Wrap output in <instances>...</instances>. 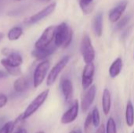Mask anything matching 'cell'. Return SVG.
<instances>
[{"label": "cell", "mask_w": 134, "mask_h": 133, "mask_svg": "<svg viewBox=\"0 0 134 133\" xmlns=\"http://www.w3.org/2000/svg\"><path fill=\"white\" fill-rule=\"evenodd\" d=\"M105 133H117V126L115 120L113 118L110 117L108 119L106 129H105Z\"/></svg>", "instance_id": "cell-22"}, {"label": "cell", "mask_w": 134, "mask_h": 133, "mask_svg": "<svg viewBox=\"0 0 134 133\" xmlns=\"http://www.w3.org/2000/svg\"><path fill=\"white\" fill-rule=\"evenodd\" d=\"M69 60H70V56H64L53 67V68L50 70V71L47 76V79H46L47 86H51L54 84V82L57 79L59 74L65 68V67L68 63Z\"/></svg>", "instance_id": "cell-4"}, {"label": "cell", "mask_w": 134, "mask_h": 133, "mask_svg": "<svg viewBox=\"0 0 134 133\" xmlns=\"http://www.w3.org/2000/svg\"><path fill=\"white\" fill-rule=\"evenodd\" d=\"M60 89L66 103H69L73 97V85L68 78H64L60 82Z\"/></svg>", "instance_id": "cell-14"}, {"label": "cell", "mask_w": 134, "mask_h": 133, "mask_svg": "<svg viewBox=\"0 0 134 133\" xmlns=\"http://www.w3.org/2000/svg\"><path fill=\"white\" fill-rule=\"evenodd\" d=\"M49 93V89H46L42 91L40 94H38L27 107L26 110L21 114L18 118L20 121H24L32 116L45 103L46 99L48 98Z\"/></svg>", "instance_id": "cell-2"}, {"label": "cell", "mask_w": 134, "mask_h": 133, "mask_svg": "<svg viewBox=\"0 0 134 133\" xmlns=\"http://www.w3.org/2000/svg\"><path fill=\"white\" fill-rule=\"evenodd\" d=\"M76 132H77V133H82V130H81V129H79L78 130H76Z\"/></svg>", "instance_id": "cell-34"}, {"label": "cell", "mask_w": 134, "mask_h": 133, "mask_svg": "<svg viewBox=\"0 0 134 133\" xmlns=\"http://www.w3.org/2000/svg\"><path fill=\"white\" fill-rule=\"evenodd\" d=\"M23 63V58L21 55L16 51L10 50L9 54L5 56V58L1 60V64L5 67H20V65Z\"/></svg>", "instance_id": "cell-9"}, {"label": "cell", "mask_w": 134, "mask_h": 133, "mask_svg": "<svg viewBox=\"0 0 134 133\" xmlns=\"http://www.w3.org/2000/svg\"><path fill=\"white\" fill-rule=\"evenodd\" d=\"M16 120L15 121H10V122H6L1 129H0V133H12L14 128H15V125L16 124Z\"/></svg>", "instance_id": "cell-23"}, {"label": "cell", "mask_w": 134, "mask_h": 133, "mask_svg": "<svg viewBox=\"0 0 134 133\" xmlns=\"http://www.w3.org/2000/svg\"><path fill=\"white\" fill-rule=\"evenodd\" d=\"M79 110V102L78 100H75L72 105L70 107V108L66 112H64V114L62 115L60 122L64 125H68L75 122L78 118Z\"/></svg>", "instance_id": "cell-10"}, {"label": "cell", "mask_w": 134, "mask_h": 133, "mask_svg": "<svg viewBox=\"0 0 134 133\" xmlns=\"http://www.w3.org/2000/svg\"><path fill=\"white\" fill-rule=\"evenodd\" d=\"M130 16H124L123 18L120 19L119 21H118V24L116 25V29L117 30H121L125 26L127 25V24L129 23L130 21Z\"/></svg>", "instance_id": "cell-26"}, {"label": "cell", "mask_w": 134, "mask_h": 133, "mask_svg": "<svg viewBox=\"0 0 134 133\" xmlns=\"http://www.w3.org/2000/svg\"><path fill=\"white\" fill-rule=\"evenodd\" d=\"M14 133H27V130L25 129H19L18 130H16V132Z\"/></svg>", "instance_id": "cell-31"}, {"label": "cell", "mask_w": 134, "mask_h": 133, "mask_svg": "<svg viewBox=\"0 0 134 133\" xmlns=\"http://www.w3.org/2000/svg\"><path fill=\"white\" fill-rule=\"evenodd\" d=\"M5 71L8 73V74L12 76H20L22 74V71L20 67H5Z\"/></svg>", "instance_id": "cell-25"}, {"label": "cell", "mask_w": 134, "mask_h": 133, "mask_svg": "<svg viewBox=\"0 0 134 133\" xmlns=\"http://www.w3.org/2000/svg\"><path fill=\"white\" fill-rule=\"evenodd\" d=\"M128 5L127 0H121L109 13V20L112 23L118 22L121 17L123 13L125 12L126 7Z\"/></svg>", "instance_id": "cell-12"}, {"label": "cell", "mask_w": 134, "mask_h": 133, "mask_svg": "<svg viewBox=\"0 0 134 133\" xmlns=\"http://www.w3.org/2000/svg\"><path fill=\"white\" fill-rule=\"evenodd\" d=\"M111 92L108 89H104L102 96V108L105 115H108L111 111Z\"/></svg>", "instance_id": "cell-16"}, {"label": "cell", "mask_w": 134, "mask_h": 133, "mask_svg": "<svg viewBox=\"0 0 134 133\" xmlns=\"http://www.w3.org/2000/svg\"><path fill=\"white\" fill-rule=\"evenodd\" d=\"M50 67V63L48 60H45L38 64L33 75V85L35 88H38L46 78L47 73Z\"/></svg>", "instance_id": "cell-5"}, {"label": "cell", "mask_w": 134, "mask_h": 133, "mask_svg": "<svg viewBox=\"0 0 134 133\" xmlns=\"http://www.w3.org/2000/svg\"><path fill=\"white\" fill-rule=\"evenodd\" d=\"M57 49V46L54 43L50 44L49 46L44 49H35L31 52V56L38 60H43L44 59L52 55Z\"/></svg>", "instance_id": "cell-13"}, {"label": "cell", "mask_w": 134, "mask_h": 133, "mask_svg": "<svg viewBox=\"0 0 134 133\" xmlns=\"http://www.w3.org/2000/svg\"><path fill=\"white\" fill-rule=\"evenodd\" d=\"M93 29L97 37H100L103 34V13H98L93 19Z\"/></svg>", "instance_id": "cell-17"}, {"label": "cell", "mask_w": 134, "mask_h": 133, "mask_svg": "<svg viewBox=\"0 0 134 133\" xmlns=\"http://www.w3.org/2000/svg\"><path fill=\"white\" fill-rule=\"evenodd\" d=\"M92 114V118H93V125L94 127L98 128L100 125V112L97 107H94L91 112Z\"/></svg>", "instance_id": "cell-24"}, {"label": "cell", "mask_w": 134, "mask_h": 133, "mask_svg": "<svg viewBox=\"0 0 134 133\" xmlns=\"http://www.w3.org/2000/svg\"><path fill=\"white\" fill-rule=\"evenodd\" d=\"M7 102H8L7 96L3 93H0V108L4 107L6 105Z\"/></svg>", "instance_id": "cell-28"}, {"label": "cell", "mask_w": 134, "mask_h": 133, "mask_svg": "<svg viewBox=\"0 0 134 133\" xmlns=\"http://www.w3.org/2000/svg\"><path fill=\"white\" fill-rule=\"evenodd\" d=\"M132 133H134V131H133V132H132Z\"/></svg>", "instance_id": "cell-38"}, {"label": "cell", "mask_w": 134, "mask_h": 133, "mask_svg": "<svg viewBox=\"0 0 134 133\" xmlns=\"http://www.w3.org/2000/svg\"><path fill=\"white\" fill-rule=\"evenodd\" d=\"M79 6L85 14H89L93 9V0H79Z\"/></svg>", "instance_id": "cell-21"}, {"label": "cell", "mask_w": 134, "mask_h": 133, "mask_svg": "<svg viewBox=\"0 0 134 133\" xmlns=\"http://www.w3.org/2000/svg\"><path fill=\"white\" fill-rule=\"evenodd\" d=\"M57 6V3L56 2H52L50 3L49 5H47L46 7H45L44 9H42V10H40L39 12L35 13L34 15L31 16L30 17L27 18L24 21V24L25 25H32L35 24L39 21H41L42 20L45 19L46 17H47L48 16H49L51 13H53V12L55 10Z\"/></svg>", "instance_id": "cell-7"}, {"label": "cell", "mask_w": 134, "mask_h": 133, "mask_svg": "<svg viewBox=\"0 0 134 133\" xmlns=\"http://www.w3.org/2000/svg\"><path fill=\"white\" fill-rule=\"evenodd\" d=\"M36 133H45L43 131H39V132H37Z\"/></svg>", "instance_id": "cell-36"}, {"label": "cell", "mask_w": 134, "mask_h": 133, "mask_svg": "<svg viewBox=\"0 0 134 133\" xmlns=\"http://www.w3.org/2000/svg\"><path fill=\"white\" fill-rule=\"evenodd\" d=\"M29 86V82L27 77L20 76L13 83V89L16 92H24L27 89Z\"/></svg>", "instance_id": "cell-18"}, {"label": "cell", "mask_w": 134, "mask_h": 133, "mask_svg": "<svg viewBox=\"0 0 134 133\" xmlns=\"http://www.w3.org/2000/svg\"><path fill=\"white\" fill-rule=\"evenodd\" d=\"M97 93V87L94 85H92L86 92L85 95L83 96L81 102V109L83 112H86L91 105L93 104Z\"/></svg>", "instance_id": "cell-11"}, {"label": "cell", "mask_w": 134, "mask_h": 133, "mask_svg": "<svg viewBox=\"0 0 134 133\" xmlns=\"http://www.w3.org/2000/svg\"><path fill=\"white\" fill-rule=\"evenodd\" d=\"M42 2H44V3H46V2H49V1H51V0H40Z\"/></svg>", "instance_id": "cell-33"}, {"label": "cell", "mask_w": 134, "mask_h": 133, "mask_svg": "<svg viewBox=\"0 0 134 133\" xmlns=\"http://www.w3.org/2000/svg\"><path fill=\"white\" fill-rule=\"evenodd\" d=\"M91 125H93V118H92V114L91 113H89L86 118V122L84 123V129L85 131H88L90 127H91Z\"/></svg>", "instance_id": "cell-27"}, {"label": "cell", "mask_w": 134, "mask_h": 133, "mask_svg": "<svg viewBox=\"0 0 134 133\" xmlns=\"http://www.w3.org/2000/svg\"><path fill=\"white\" fill-rule=\"evenodd\" d=\"M14 1H18V2H20V1H24V0H14Z\"/></svg>", "instance_id": "cell-37"}, {"label": "cell", "mask_w": 134, "mask_h": 133, "mask_svg": "<svg viewBox=\"0 0 134 133\" xmlns=\"http://www.w3.org/2000/svg\"><path fill=\"white\" fill-rule=\"evenodd\" d=\"M72 29L66 22H62L56 27L54 44L57 46V48H68L72 42Z\"/></svg>", "instance_id": "cell-1"}, {"label": "cell", "mask_w": 134, "mask_h": 133, "mask_svg": "<svg viewBox=\"0 0 134 133\" xmlns=\"http://www.w3.org/2000/svg\"><path fill=\"white\" fill-rule=\"evenodd\" d=\"M69 133H77L76 132V131H75V130H73V131H71V132H70Z\"/></svg>", "instance_id": "cell-35"}, {"label": "cell", "mask_w": 134, "mask_h": 133, "mask_svg": "<svg viewBox=\"0 0 134 133\" xmlns=\"http://www.w3.org/2000/svg\"><path fill=\"white\" fill-rule=\"evenodd\" d=\"M126 123L129 127L134 125V107L131 100L127 102L126 107Z\"/></svg>", "instance_id": "cell-19"}, {"label": "cell", "mask_w": 134, "mask_h": 133, "mask_svg": "<svg viewBox=\"0 0 134 133\" xmlns=\"http://www.w3.org/2000/svg\"><path fill=\"white\" fill-rule=\"evenodd\" d=\"M81 53L86 63L93 62L95 59V49L92 45V41L87 34H84L81 42Z\"/></svg>", "instance_id": "cell-3"}, {"label": "cell", "mask_w": 134, "mask_h": 133, "mask_svg": "<svg viewBox=\"0 0 134 133\" xmlns=\"http://www.w3.org/2000/svg\"><path fill=\"white\" fill-rule=\"evenodd\" d=\"M122 67H123L122 59L121 57H118L113 61V63L109 67V71H108L109 76L111 78H115L116 77H118L122 70Z\"/></svg>", "instance_id": "cell-15"}, {"label": "cell", "mask_w": 134, "mask_h": 133, "mask_svg": "<svg viewBox=\"0 0 134 133\" xmlns=\"http://www.w3.org/2000/svg\"><path fill=\"white\" fill-rule=\"evenodd\" d=\"M8 76V73L5 71H2V70H0V79L2 78H6Z\"/></svg>", "instance_id": "cell-30"}, {"label": "cell", "mask_w": 134, "mask_h": 133, "mask_svg": "<svg viewBox=\"0 0 134 133\" xmlns=\"http://www.w3.org/2000/svg\"><path fill=\"white\" fill-rule=\"evenodd\" d=\"M133 56H134V54H133Z\"/></svg>", "instance_id": "cell-39"}, {"label": "cell", "mask_w": 134, "mask_h": 133, "mask_svg": "<svg viewBox=\"0 0 134 133\" xmlns=\"http://www.w3.org/2000/svg\"><path fill=\"white\" fill-rule=\"evenodd\" d=\"M96 133H105V128L104 125H100L98 128Z\"/></svg>", "instance_id": "cell-29"}, {"label": "cell", "mask_w": 134, "mask_h": 133, "mask_svg": "<svg viewBox=\"0 0 134 133\" xmlns=\"http://www.w3.org/2000/svg\"><path fill=\"white\" fill-rule=\"evenodd\" d=\"M3 37H4V34H3L2 32H0V42H1V40L3 38Z\"/></svg>", "instance_id": "cell-32"}, {"label": "cell", "mask_w": 134, "mask_h": 133, "mask_svg": "<svg viewBox=\"0 0 134 133\" xmlns=\"http://www.w3.org/2000/svg\"><path fill=\"white\" fill-rule=\"evenodd\" d=\"M22 34L23 28L19 26H15L9 31L7 34V38L9 41H16L18 40Z\"/></svg>", "instance_id": "cell-20"}, {"label": "cell", "mask_w": 134, "mask_h": 133, "mask_svg": "<svg viewBox=\"0 0 134 133\" xmlns=\"http://www.w3.org/2000/svg\"><path fill=\"white\" fill-rule=\"evenodd\" d=\"M56 27L57 26L51 25L43 31L42 34L35 44V49H44L52 44L53 40H54Z\"/></svg>", "instance_id": "cell-6"}, {"label": "cell", "mask_w": 134, "mask_h": 133, "mask_svg": "<svg viewBox=\"0 0 134 133\" xmlns=\"http://www.w3.org/2000/svg\"><path fill=\"white\" fill-rule=\"evenodd\" d=\"M94 73H95L94 63L93 62L86 63L82 74V86L83 89L86 90L92 85L93 82Z\"/></svg>", "instance_id": "cell-8"}]
</instances>
